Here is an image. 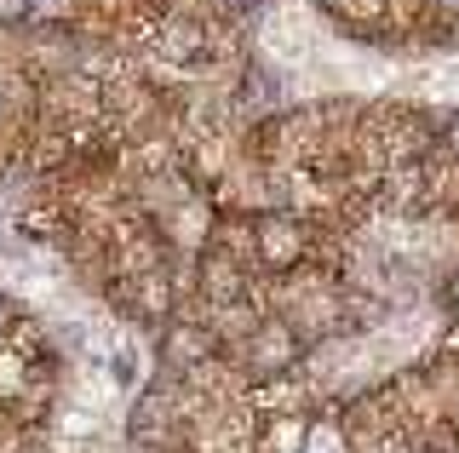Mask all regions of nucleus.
Returning a JSON list of instances; mask_svg holds the SVG:
<instances>
[{
    "label": "nucleus",
    "mask_w": 459,
    "mask_h": 453,
    "mask_svg": "<svg viewBox=\"0 0 459 453\" xmlns=\"http://www.w3.org/2000/svg\"><path fill=\"white\" fill-rule=\"evenodd\" d=\"M161 52H167V58H195V52H201V30H195V23H167V30H161Z\"/></svg>",
    "instance_id": "nucleus-1"
},
{
    "label": "nucleus",
    "mask_w": 459,
    "mask_h": 453,
    "mask_svg": "<svg viewBox=\"0 0 459 453\" xmlns=\"http://www.w3.org/2000/svg\"><path fill=\"white\" fill-rule=\"evenodd\" d=\"M264 259H276V264H293V259H299L293 224H270V230H264Z\"/></svg>",
    "instance_id": "nucleus-2"
},
{
    "label": "nucleus",
    "mask_w": 459,
    "mask_h": 453,
    "mask_svg": "<svg viewBox=\"0 0 459 453\" xmlns=\"http://www.w3.org/2000/svg\"><path fill=\"white\" fill-rule=\"evenodd\" d=\"M310 453H344L339 431H316V436H310Z\"/></svg>",
    "instance_id": "nucleus-3"
},
{
    "label": "nucleus",
    "mask_w": 459,
    "mask_h": 453,
    "mask_svg": "<svg viewBox=\"0 0 459 453\" xmlns=\"http://www.w3.org/2000/svg\"><path fill=\"white\" fill-rule=\"evenodd\" d=\"M448 138H454V150H459V115H454V126H448Z\"/></svg>",
    "instance_id": "nucleus-4"
},
{
    "label": "nucleus",
    "mask_w": 459,
    "mask_h": 453,
    "mask_svg": "<svg viewBox=\"0 0 459 453\" xmlns=\"http://www.w3.org/2000/svg\"><path fill=\"white\" fill-rule=\"evenodd\" d=\"M448 299H454V310H459V276H454V293H448Z\"/></svg>",
    "instance_id": "nucleus-5"
},
{
    "label": "nucleus",
    "mask_w": 459,
    "mask_h": 453,
    "mask_svg": "<svg viewBox=\"0 0 459 453\" xmlns=\"http://www.w3.org/2000/svg\"><path fill=\"white\" fill-rule=\"evenodd\" d=\"M0 321H6V304H0Z\"/></svg>",
    "instance_id": "nucleus-6"
},
{
    "label": "nucleus",
    "mask_w": 459,
    "mask_h": 453,
    "mask_svg": "<svg viewBox=\"0 0 459 453\" xmlns=\"http://www.w3.org/2000/svg\"><path fill=\"white\" fill-rule=\"evenodd\" d=\"M448 6H454V12H459V0H448Z\"/></svg>",
    "instance_id": "nucleus-7"
},
{
    "label": "nucleus",
    "mask_w": 459,
    "mask_h": 453,
    "mask_svg": "<svg viewBox=\"0 0 459 453\" xmlns=\"http://www.w3.org/2000/svg\"><path fill=\"white\" fill-rule=\"evenodd\" d=\"M241 6H247V0H241Z\"/></svg>",
    "instance_id": "nucleus-8"
}]
</instances>
